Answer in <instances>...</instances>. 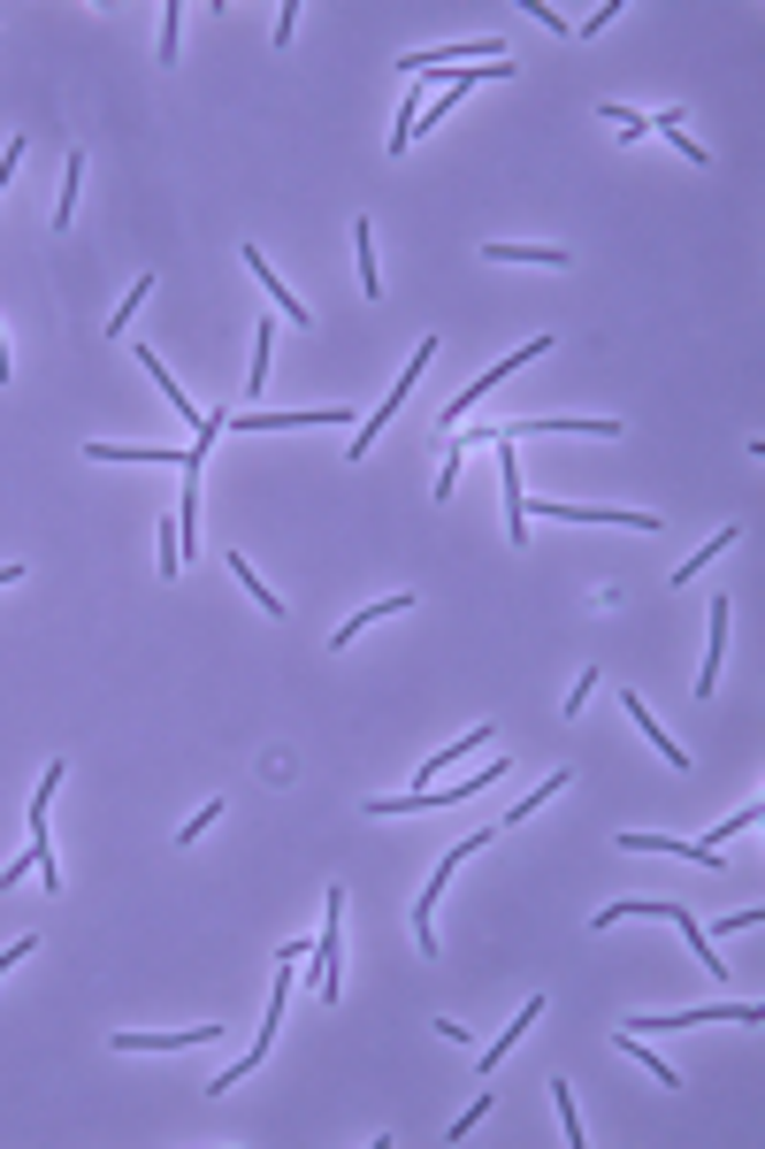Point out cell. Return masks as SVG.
I'll use <instances>...</instances> for the list:
<instances>
[{
  "label": "cell",
  "instance_id": "7",
  "mask_svg": "<svg viewBox=\"0 0 765 1149\" xmlns=\"http://www.w3.org/2000/svg\"><path fill=\"white\" fill-rule=\"evenodd\" d=\"M498 453H505V445H498ZM498 468H505V536H513V544H528V491H521V468H513V453H505Z\"/></svg>",
  "mask_w": 765,
  "mask_h": 1149
},
{
  "label": "cell",
  "instance_id": "22",
  "mask_svg": "<svg viewBox=\"0 0 765 1149\" xmlns=\"http://www.w3.org/2000/svg\"><path fill=\"white\" fill-rule=\"evenodd\" d=\"M253 391H269V329L253 337V376H245V399H253Z\"/></svg>",
  "mask_w": 765,
  "mask_h": 1149
},
{
  "label": "cell",
  "instance_id": "2",
  "mask_svg": "<svg viewBox=\"0 0 765 1149\" xmlns=\"http://www.w3.org/2000/svg\"><path fill=\"white\" fill-rule=\"evenodd\" d=\"M429 360H437V337H422V345H414V360H406V376H398V391H391V399H383V407H375V414H368V422L352 430V460H368V445L383 437V422L398 414V399H406V391H414V383L429 376Z\"/></svg>",
  "mask_w": 765,
  "mask_h": 1149
},
{
  "label": "cell",
  "instance_id": "3",
  "mask_svg": "<svg viewBox=\"0 0 765 1149\" xmlns=\"http://www.w3.org/2000/svg\"><path fill=\"white\" fill-rule=\"evenodd\" d=\"M337 935H345V889H329V904H321V943H314V996L329 1004L337 988H345V966H337Z\"/></svg>",
  "mask_w": 765,
  "mask_h": 1149
},
{
  "label": "cell",
  "instance_id": "6",
  "mask_svg": "<svg viewBox=\"0 0 765 1149\" xmlns=\"http://www.w3.org/2000/svg\"><path fill=\"white\" fill-rule=\"evenodd\" d=\"M482 261L498 269V261H521V269H567V253L559 246H505V238H490L482 246Z\"/></svg>",
  "mask_w": 765,
  "mask_h": 1149
},
{
  "label": "cell",
  "instance_id": "11",
  "mask_svg": "<svg viewBox=\"0 0 765 1149\" xmlns=\"http://www.w3.org/2000/svg\"><path fill=\"white\" fill-rule=\"evenodd\" d=\"M245 269H253V277H261V292H269V300H276V307H284V315L306 329V300H292V292H284V277H276V269H269V261H261L253 246H245Z\"/></svg>",
  "mask_w": 765,
  "mask_h": 1149
},
{
  "label": "cell",
  "instance_id": "16",
  "mask_svg": "<svg viewBox=\"0 0 765 1149\" xmlns=\"http://www.w3.org/2000/svg\"><path fill=\"white\" fill-rule=\"evenodd\" d=\"M720 552H735V529H720V536H712V544H697V552H689V560H681V567H674V583H689V575H704V567H712V560H720Z\"/></svg>",
  "mask_w": 765,
  "mask_h": 1149
},
{
  "label": "cell",
  "instance_id": "17",
  "mask_svg": "<svg viewBox=\"0 0 765 1149\" xmlns=\"http://www.w3.org/2000/svg\"><path fill=\"white\" fill-rule=\"evenodd\" d=\"M230 575H238V583H245V590H253V598H261L269 614H284V598H276V590H269V583H261V575L245 567V552H230Z\"/></svg>",
  "mask_w": 765,
  "mask_h": 1149
},
{
  "label": "cell",
  "instance_id": "5",
  "mask_svg": "<svg viewBox=\"0 0 765 1149\" xmlns=\"http://www.w3.org/2000/svg\"><path fill=\"white\" fill-rule=\"evenodd\" d=\"M728 621H735V606H728V598H712V637H704V674H697V697H712V682H720V659H728Z\"/></svg>",
  "mask_w": 765,
  "mask_h": 1149
},
{
  "label": "cell",
  "instance_id": "23",
  "mask_svg": "<svg viewBox=\"0 0 765 1149\" xmlns=\"http://www.w3.org/2000/svg\"><path fill=\"white\" fill-rule=\"evenodd\" d=\"M482 1119H490V1096H482V1104H467V1112H459V1127H445V1135H452V1142H459V1135H474Z\"/></svg>",
  "mask_w": 765,
  "mask_h": 1149
},
{
  "label": "cell",
  "instance_id": "20",
  "mask_svg": "<svg viewBox=\"0 0 765 1149\" xmlns=\"http://www.w3.org/2000/svg\"><path fill=\"white\" fill-rule=\"evenodd\" d=\"M352 246H360V284H368V300H375V292H383V277H375V246H368V223L352 230Z\"/></svg>",
  "mask_w": 765,
  "mask_h": 1149
},
{
  "label": "cell",
  "instance_id": "21",
  "mask_svg": "<svg viewBox=\"0 0 765 1149\" xmlns=\"http://www.w3.org/2000/svg\"><path fill=\"white\" fill-rule=\"evenodd\" d=\"M176 23H184V0L161 8V62H176Z\"/></svg>",
  "mask_w": 765,
  "mask_h": 1149
},
{
  "label": "cell",
  "instance_id": "27",
  "mask_svg": "<svg viewBox=\"0 0 765 1149\" xmlns=\"http://www.w3.org/2000/svg\"><path fill=\"white\" fill-rule=\"evenodd\" d=\"M15 575H23V567H0V583H15Z\"/></svg>",
  "mask_w": 765,
  "mask_h": 1149
},
{
  "label": "cell",
  "instance_id": "24",
  "mask_svg": "<svg viewBox=\"0 0 765 1149\" xmlns=\"http://www.w3.org/2000/svg\"><path fill=\"white\" fill-rule=\"evenodd\" d=\"M146 292H153V284H139V292H131V300H123V307H116V323H108V329H116V337H123V323H131V315H139V307H146Z\"/></svg>",
  "mask_w": 765,
  "mask_h": 1149
},
{
  "label": "cell",
  "instance_id": "8",
  "mask_svg": "<svg viewBox=\"0 0 765 1149\" xmlns=\"http://www.w3.org/2000/svg\"><path fill=\"white\" fill-rule=\"evenodd\" d=\"M536 1019H544V996H528V1004L513 1011V1027H505V1034H498V1042L482 1050V1073H490V1065H505V1058H513V1042H521V1034H528Z\"/></svg>",
  "mask_w": 765,
  "mask_h": 1149
},
{
  "label": "cell",
  "instance_id": "19",
  "mask_svg": "<svg viewBox=\"0 0 765 1149\" xmlns=\"http://www.w3.org/2000/svg\"><path fill=\"white\" fill-rule=\"evenodd\" d=\"M77 176H85V154L62 162V207H54V230H69V199H77Z\"/></svg>",
  "mask_w": 765,
  "mask_h": 1149
},
{
  "label": "cell",
  "instance_id": "1",
  "mask_svg": "<svg viewBox=\"0 0 765 1149\" xmlns=\"http://www.w3.org/2000/svg\"><path fill=\"white\" fill-rule=\"evenodd\" d=\"M284 1004H292V958H276V1004H269V1019H261V1034H253V1050H245L238 1065H222V1073H215V1096H222V1088H238V1081H245V1073H253V1065L269 1058V1042H276V1027H284Z\"/></svg>",
  "mask_w": 765,
  "mask_h": 1149
},
{
  "label": "cell",
  "instance_id": "14",
  "mask_svg": "<svg viewBox=\"0 0 765 1149\" xmlns=\"http://www.w3.org/2000/svg\"><path fill=\"white\" fill-rule=\"evenodd\" d=\"M620 705H627V720H635V728H643V736L658 744V759H674V767H689V751H681V744H674V736H666V728H658V720L643 713V697H620Z\"/></svg>",
  "mask_w": 765,
  "mask_h": 1149
},
{
  "label": "cell",
  "instance_id": "15",
  "mask_svg": "<svg viewBox=\"0 0 765 1149\" xmlns=\"http://www.w3.org/2000/svg\"><path fill=\"white\" fill-rule=\"evenodd\" d=\"M482 744H490V728H467V736H459V744H445V751H437V759H422V782H429V774H445V767H452V759H474V751H482Z\"/></svg>",
  "mask_w": 765,
  "mask_h": 1149
},
{
  "label": "cell",
  "instance_id": "26",
  "mask_svg": "<svg viewBox=\"0 0 765 1149\" xmlns=\"http://www.w3.org/2000/svg\"><path fill=\"white\" fill-rule=\"evenodd\" d=\"M0 383H8V337H0Z\"/></svg>",
  "mask_w": 765,
  "mask_h": 1149
},
{
  "label": "cell",
  "instance_id": "18",
  "mask_svg": "<svg viewBox=\"0 0 765 1149\" xmlns=\"http://www.w3.org/2000/svg\"><path fill=\"white\" fill-rule=\"evenodd\" d=\"M551 1104H559V1119H567V1142L582 1149L590 1135H582V1112H575V1088H567V1081H551Z\"/></svg>",
  "mask_w": 765,
  "mask_h": 1149
},
{
  "label": "cell",
  "instance_id": "9",
  "mask_svg": "<svg viewBox=\"0 0 765 1149\" xmlns=\"http://www.w3.org/2000/svg\"><path fill=\"white\" fill-rule=\"evenodd\" d=\"M222 1027H184V1034H116V1050H199L215 1042Z\"/></svg>",
  "mask_w": 765,
  "mask_h": 1149
},
{
  "label": "cell",
  "instance_id": "25",
  "mask_svg": "<svg viewBox=\"0 0 765 1149\" xmlns=\"http://www.w3.org/2000/svg\"><path fill=\"white\" fill-rule=\"evenodd\" d=\"M31 951H39V935H23V943H8V951H0V974H8V966H23Z\"/></svg>",
  "mask_w": 765,
  "mask_h": 1149
},
{
  "label": "cell",
  "instance_id": "12",
  "mask_svg": "<svg viewBox=\"0 0 765 1149\" xmlns=\"http://www.w3.org/2000/svg\"><path fill=\"white\" fill-rule=\"evenodd\" d=\"M391 614H414V590H398V598H383V606H368V614H352L329 644H352V637H368V621H391Z\"/></svg>",
  "mask_w": 765,
  "mask_h": 1149
},
{
  "label": "cell",
  "instance_id": "10",
  "mask_svg": "<svg viewBox=\"0 0 765 1149\" xmlns=\"http://www.w3.org/2000/svg\"><path fill=\"white\" fill-rule=\"evenodd\" d=\"M681 904H666V897H620V904H605L590 928H612V920H674Z\"/></svg>",
  "mask_w": 765,
  "mask_h": 1149
},
{
  "label": "cell",
  "instance_id": "13",
  "mask_svg": "<svg viewBox=\"0 0 765 1149\" xmlns=\"http://www.w3.org/2000/svg\"><path fill=\"white\" fill-rule=\"evenodd\" d=\"M620 1050H627V1058H635V1065H643V1073H651L658 1088H681V1073H674V1065H666L658 1050H643V1034H635V1027H620Z\"/></svg>",
  "mask_w": 765,
  "mask_h": 1149
},
{
  "label": "cell",
  "instance_id": "4",
  "mask_svg": "<svg viewBox=\"0 0 765 1149\" xmlns=\"http://www.w3.org/2000/svg\"><path fill=\"white\" fill-rule=\"evenodd\" d=\"M536 353H551V329H544V337H528V345H521V353H513V360H498V368H490V376H474V383H467V391H459L452 422H459V414H474V407H482V399H490V391H498V383H505V376H513V368H528V360H536Z\"/></svg>",
  "mask_w": 765,
  "mask_h": 1149
}]
</instances>
